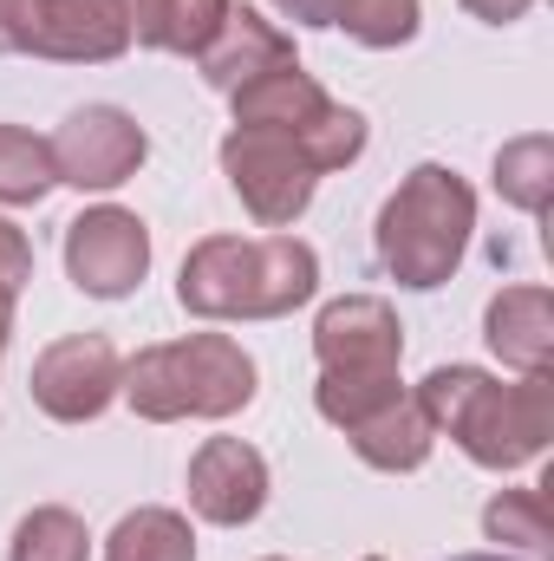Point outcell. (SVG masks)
Instances as JSON below:
<instances>
[{
    "label": "cell",
    "instance_id": "obj_1",
    "mask_svg": "<svg viewBox=\"0 0 554 561\" xmlns=\"http://www.w3.org/2000/svg\"><path fill=\"white\" fill-rule=\"evenodd\" d=\"M430 431H443L483 470H522L554 437V379H489L476 366H437L412 392Z\"/></svg>",
    "mask_w": 554,
    "mask_h": 561
},
{
    "label": "cell",
    "instance_id": "obj_2",
    "mask_svg": "<svg viewBox=\"0 0 554 561\" xmlns=\"http://www.w3.org/2000/svg\"><path fill=\"white\" fill-rule=\"evenodd\" d=\"M313 294L320 255L300 236H203L176 275V300L196 320H280Z\"/></svg>",
    "mask_w": 554,
    "mask_h": 561
},
{
    "label": "cell",
    "instance_id": "obj_3",
    "mask_svg": "<svg viewBox=\"0 0 554 561\" xmlns=\"http://www.w3.org/2000/svg\"><path fill=\"white\" fill-rule=\"evenodd\" d=\"M470 229H476V190L450 170V163H417L412 176L385 196L379 209V262L399 287H443L470 255Z\"/></svg>",
    "mask_w": 554,
    "mask_h": 561
},
{
    "label": "cell",
    "instance_id": "obj_4",
    "mask_svg": "<svg viewBox=\"0 0 554 561\" xmlns=\"http://www.w3.org/2000/svg\"><path fill=\"white\" fill-rule=\"evenodd\" d=\"M255 359L229 333H189L143 346L125 366V399L150 424H183V419H235L255 405Z\"/></svg>",
    "mask_w": 554,
    "mask_h": 561
},
{
    "label": "cell",
    "instance_id": "obj_5",
    "mask_svg": "<svg viewBox=\"0 0 554 561\" xmlns=\"http://www.w3.org/2000/svg\"><path fill=\"white\" fill-rule=\"evenodd\" d=\"M222 176L262 229H293L320 190V170L300 157V144L287 131H229L222 138Z\"/></svg>",
    "mask_w": 554,
    "mask_h": 561
},
{
    "label": "cell",
    "instance_id": "obj_6",
    "mask_svg": "<svg viewBox=\"0 0 554 561\" xmlns=\"http://www.w3.org/2000/svg\"><path fill=\"white\" fill-rule=\"evenodd\" d=\"M66 275H72L79 294H92V300L138 294L143 275H150V229H143L131 209H118V203L79 209L66 222Z\"/></svg>",
    "mask_w": 554,
    "mask_h": 561
},
{
    "label": "cell",
    "instance_id": "obj_7",
    "mask_svg": "<svg viewBox=\"0 0 554 561\" xmlns=\"http://www.w3.org/2000/svg\"><path fill=\"white\" fill-rule=\"evenodd\" d=\"M125 386V359L105 333H66L33 359V405L59 424H92Z\"/></svg>",
    "mask_w": 554,
    "mask_h": 561
},
{
    "label": "cell",
    "instance_id": "obj_8",
    "mask_svg": "<svg viewBox=\"0 0 554 561\" xmlns=\"http://www.w3.org/2000/svg\"><path fill=\"white\" fill-rule=\"evenodd\" d=\"M46 144H53L59 183H72V190H118V183L138 176V163L150 157L143 125L131 112H118V105H79V112H66V125Z\"/></svg>",
    "mask_w": 554,
    "mask_h": 561
},
{
    "label": "cell",
    "instance_id": "obj_9",
    "mask_svg": "<svg viewBox=\"0 0 554 561\" xmlns=\"http://www.w3.org/2000/svg\"><path fill=\"white\" fill-rule=\"evenodd\" d=\"M313 353H320V373H339V379L399 373V359H405V320L379 294L326 300L320 320H313Z\"/></svg>",
    "mask_w": 554,
    "mask_h": 561
},
{
    "label": "cell",
    "instance_id": "obj_10",
    "mask_svg": "<svg viewBox=\"0 0 554 561\" xmlns=\"http://www.w3.org/2000/svg\"><path fill=\"white\" fill-rule=\"evenodd\" d=\"M189 510L216 529H242L268 510V457L242 437H203L189 457Z\"/></svg>",
    "mask_w": 554,
    "mask_h": 561
},
{
    "label": "cell",
    "instance_id": "obj_11",
    "mask_svg": "<svg viewBox=\"0 0 554 561\" xmlns=\"http://www.w3.org/2000/svg\"><path fill=\"white\" fill-rule=\"evenodd\" d=\"M26 53L59 66H112L131 53V20L118 0H39Z\"/></svg>",
    "mask_w": 554,
    "mask_h": 561
},
{
    "label": "cell",
    "instance_id": "obj_12",
    "mask_svg": "<svg viewBox=\"0 0 554 561\" xmlns=\"http://www.w3.org/2000/svg\"><path fill=\"white\" fill-rule=\"evenodd\" d=\"M275 66H293V39L280 33L268 13H255V7H235V0H229V13H222L216 39L196 53V72H203V85L229 99V92H242L249 79L275 72Z\"/></svg>",
    "mask_w": 554,
    "mask_h": 561
},
{
    "label": "cell",
    "instance_id": "obj_13",
    "mask_svg": "<svg viewBox=\"0 0 554 561\" xmlns=\"http://www.w3.org/2000/svg\"><path fill=\"white\" fill-rule=\"evenodd\" d=\"M483 340L489 353L522 373V379H549L554 366V300L549 287H503L483 313Z\"/></svg>",
    "mask_w": 554,
    "mask_h": 561
},
{
    "label": "cell",
    "instance_id": "obj_14",
    "mask_svg": "<svg viewBox=\"0 0 554 561\" xmlns=\"http://www.w3.org/2000/svg\"><path fill=\"white\" fill-rule=\"evenodd\" d=\"M346 444L359 450V463H372V470H385V477H405V470H417V463L430 457L437 431H430V419H424V405H417L412 392H399V399H385L372 419L353 424Z\"/></svg>",
    "mask_w": 554,
    "mask_h": 561
},
{
    "label": "cell",
    "instance_id": "obj_15",
    "mask_svg": "<svg viewBox=\"0 0 554 561\" xmlns=\"http://www.w3.org/2000/svg\"><path fill=\"white\" fill-rule=\"evenodd\" d=\"M229 105H235V131H300V125L320 118L326 92H320L313 72H300V59H293V66H275V72L249 79L242 92H229Z\"/></svg>",
    "mask_w": 554,
    "mask_h": 561
},
{
    "label": "cell",
    "instance_id": "obj_16",
    "mask_svg": "<svg viewBox=\"0 0 554 561\" xmlns=\"http://www.w3.org/2000/svg\"><path fill=\"white\" fill-rule=\"evenodd\" d=\"M105 561H196V536L189 516L176 510H131L112 536H105Z\"/></svg>",
    "mask_w": 554,
    "mask_h": 561
},
{
    "label": "cell",
    "instance_id": "obj_17",
    "mask_svg": "<svg viewBox=\"0 0 554 561\" xmlns=\"http://www.w3.org/2000/svg\"><path fill=\"white\" fill-rule=\"evenodd\" d=\"M496 196L509 203V209H522V216H542L554 196V144L542 131H529V138H509L496 150Z\"/></svg>",
    "mask_w": 554,
    "mask_h": 561
},
{
    "label": "cell",
    "instance_id": "obj_18",
    "mask_svg": "<svg viewBox=\"0 0 554 561\" xmlns=\"http://www.w3.org/2000/svg\"><path fill=\"white\" fill-rule=\"evenodd\" d=\"M59 183L53 170V144L26 125H0V203L7 209H26V203H46Z\"/></svg>",
    "mask_w": 554,
    "mask_h": 561
},
{
    "label": "cell",
    "instance_id": "obj_19",
    "mask_svg": "<svg viewBox=\"0 0 554 561\" xmlns=\"http://www.w3.org/2000/svg\"><path fill=\"white\" fill-rule=\"evenodd\" d=\"M85 556H92V536L66 503L26 510L13 523V542H7V561H85Z\"/></svg>",
    "mask_w": 554,
    "mask_h": 561
},
{
    "label": "cell",
    "instance_id": "obj_20",
    "mask_svg": "<svg viewBox=\"0 0 554 561\" xmlns=\"http://www.w3.org/2000/svg\"><path fill=\"white\" fill-rule=\"evenodd\" d=\"M222 13H229V0H157L150 26L138 33V46H150V53H183V59H196V53L216 39Z\"/></svg>",
    "mask_w": 554,
    "mask_h": 561
},
{
    "label": "cell",
    "instance_id": "obj_21",
    "mask_svg": "<svg viewBox=\"0 0 554 561\" xmlns=\"http://www.w3.org/2000/svg\"><path fill=\"white\" fill-rule=\"evenodd\" d=\"M287 138L300 144V157L326 176V170H346V163L366 150V112H353V105L326 99V105H320V118H313V125H300V131H287Z\"/></svg>",
    "mask_w": 554,
    "mask_h": 561
},
{
    "label": "cell",
    "instance_id": "obj_22",
    "mask_svg": "<svg viewBox=\"0 0 554 561\" xmlns=\"http://www.w3.org/2000/svg\"><path fill=\"white\" fill-rule=\"evenodd\" d=\"M333 26H346V39H359V46H372V53H392V46L417 39L424 7H417V0H346Z\"/></svg>",
    "mask_w": 554,
    "mask_h": 561
},
{
    "label": "cell",
    "instance_id": "obj_23",
    "mask_svg": "<svg viewBox=\"0 0 554 561\" xmlns=\"http://www.w3.org/2000/svg\"><path fill=\"white\" fill-rule=\"evenodd\" d=\"M483 529H489V542H503V549H529V556H542L549 549V496L542 490H503V496H489V510H483Z\"/></svg>",
    "mask_w": 554,
    "mask_h": 561
},
{
    "label": "cell",
    "instance_id": "obj_24",
    "mask_svg": "<svg viewBox=\"0 0 554 561\" xmlns=\"http://www.w3.org/2000/svg\"><path fill=\"white\" fill-rule=\"evenodd\" d=\"M405 386H399V373H379V379H339V373H320V386H313V405H320V419L333 424V431H353L359 419H372L385 399H399Z\"/></svg>",
    "mask_w": 554,
    "mask_h": 561
},
{
    "label": "cell",
    "instance_id": "obj_25",
    "mask_svg": "<svg viewBox=\"0 0 554 561\" xmlns=\"http://www.w3.org/2000/svg\"><path fill=\"white\" fill-rule=\"evenodd\" d=\"M33 280V242L0 216V353H7V333H13V307H20V287Z\"/></svg>",
    "mask_w": 554,
    "mask_h": 561
},
{
    "label": "cell",
    "instance_id": "obj_26",
    "mask_svg": "<svg viewBox=\"0 0 554 561\" xmlns=\"http://www.w3.org/2000/svg\"><path fill=\"white\" fill-rule=\"evenodd\" d=\"M33 13H39V0H0V53L33 46Z\"/></svg>",
    "mask_w": 554,
    "mask_h": 561
},
{
    "label": "cell",
    "instance_id": "obj_27",
    "mask_svg": "<svg viewBox=\"0 0 554 561\" xmlns=\"http://www.w3.org/2000/svg\"><path fill=\"white\" fill-rule=\"evenodd\" d=\"M268 7H275L280 20H293V26H333L346 0H268Z\"/></svg>",
    "mask_w": 554,
    "mask_h": 561
},
{
    "label": "cell",
    "instance_id": "obj_28",
    "mask_svg": "<svg viewBox=\"0 0 554 561\" xmlns=\"http://www.w3.org/2000/svg\"><path fill=\"white\" fill-rule=\"evenodd\" d=\"M463 13H476V20H489V26H509V20H522L535 0H457Z\"/></svg>",
    "mask_w": 554,
    "mask_h": 561
},
{
    "label": "cell",
    "instance_id": "obj_29",
    "mask_svg": "<svg viewBox=\"0 0 554 561\" xmlns=\"http://www.w3.org/2000/svg\"><path fill=\"white\" fill-rule=\"evenodd\" d=\"M450 561H509V556H450Z\"/></svg>",
    "mask_w": 554,
    "mask_h": 561
},
{
    "label": "cell",
    "instance_id": "obj_30",
    "mask_svg": "<svg viewBox=\"0 0 554 561\" xmlns=\"http://www.w3.org/2000/svg\"><path fill=\"white\" fill-rule=\"evenodd\" d=\"M366 561H379V556H366Z\"/></svg>",
    "mask_w": 554,
    "mask_h": 561
},
{
    "label": "cell",
    "instance_id": "obj_31",
    "mask_svg": "<svg viewBox=\"0 0 554 561\" xmlns=\"http://www.w3.org/2000/svg\"><path fill=\"white\" fill-rule=\"evenodd\" d=\"M268 561H280V556H268Z\"/></svg>",
    "mask_w": 554,
    "mask_h": 561
}]
</instances>
